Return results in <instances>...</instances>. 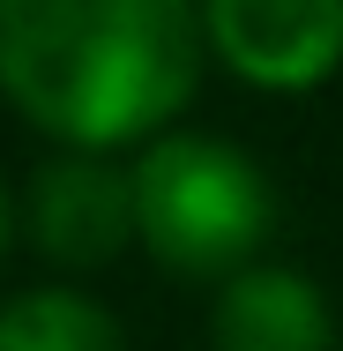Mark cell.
I'll return each instance as SVG.
<instances>
[{"label": "cell", "instance_id": "obj_1", "mask_svg": "<svg viewBox=\"0 0 343 351\" xmlns=\"http://www.w3.org/2000/svg\"><path fill=\"white\" fill-rule=\"evenodd\" d=\"M194 0H0V90L60 142L164 128L202 75Z\"/></svg>", "mask_w": 343, "mask_h": 351}, {"label": "cell", "instance_id": "obj_2", "mask_svg": "<svg viewBox=\"0 0 343 351\" xmlns=\"http://www.w3.org/2000/svg\"><path fill=\"white\" fill-rule=\"evenodd\" d=\"M135 180V232L142 247L179 277H231L269 239V180L209 135H164L142 149Z\"/></svg>", "mask_w": 343, "mask_h": 351}, {"label": "cell", "instance_id": "obj_3", "mask_svg": "<svg viewBox=\"0 0 343 351\" xmlns=\"http://www.w3.org/2000/svg\"><path fill=\"white\" fill-rule=\"evenodd\" d=\"M216 60L262 82L306 90L343 60V0H202Z\"/></svg>", "mask_w": 343, "mask_h": 351}, {"label": "cell", "instance_id": "obj_4", "mask_svg": "<svg viewBox=\"0 0 343 351\" xmlns=\"http://www.w3.org/2000/svg\"><path fill=\"white\" fill-rule=\"evenodd\" d=\"M30 224L53 262H112L135 232V180L90 157L45 165L30 195Z\"/></svg>", "mask_w": 343, "mask_h": 351}, {"label": "cell", "instance_id": "obj_5", "mask_svg": "<svg viewBox=\"0 0 343 351\" xmlns=\"http://www.w3.org/2000/svg\"><path fill=\"white\" fill-rule=\"evenodd\" d=\"M216 351H336L329 299L298 269H239L216 299Z\"/></svg>", "mask_w": 343, "mask_h": 351}, {"label": "cell", "instance_id": "obj_6", "mask_svg": "<svg viewBox=\"0 0 343 351\" xmlns=\"http://www.w3.org/2000/svg\"><path fill=\"white\" fill-rule=\"evenodd\" d=\"M0 351H127L112 314L75 291H30L0 306Z\"/></svg>", "mask_w": 343, "mask_h": 351}, {"label": "cell", "instance_id": "obj_7", "mask_svg": "<svg viewBox=\"0 0 343 351\" xmlns=\"http://www.w3.org/2000/svg\"><path fill=\"white\" fill-rule=\"evenodd\" d=\"M0 247H8V195H0Z\"/></svg>", "mask_w": 343, "mask_h": 351}]
</instances>
